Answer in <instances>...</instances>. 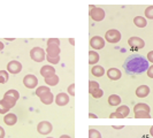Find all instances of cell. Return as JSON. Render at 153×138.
Wrapping results in <instances>:
<instances>
[{
	"label": "cell",
	"mask_w": 153,
	"mask_h": 138,
	"mask_svg": "<svg viewBox=\"0 0 153 138\" xmlns=\"http://www.w3.org/2000/svg\"><path fill=\"white\" fill-rule=\"evenodd\" d=\"M123 127H124V125H113L114 129H123Z\"/></svg>",
	"instance_id": "cell-40"
},
{
	"label": "cell",
	"mask_w": 153,
	"mask_h": 138,
	"mask_svg": "<svg viewBox=\"0 0 153 138\" xmlns=\"http://www.w3.org/2000/svg\"><path fill=\"white\" fill-rule=\"evenodd\" d=\"M54 101L58 106H66L68 105L69 102V94L68 93H65V92H60L55 98H54Z\"/></svg>",
	"instance_id": "cell-11"
},
{
	"label": "cell",
	"mask_w": 153,
	"mask_h": 138,
	"mask_svg": "<svg viewBox=\"0 0 153 138\" xmlns=\"http://www.w3.org/2000/svg\"><path fill=\"white\" fill-rule=\"evenodd\" d=\"M89 138H101V134L96 129H90L89 130Z\"/></svg>",
	"instance_id": "cell-30"
},
{
	"label": "cell",
	"mask_w": 153,
	"mask_h": 138,
	"mask_svg": "<svg viewBox=\"0 0 153 138\" xmlns=\"http://www.w3.org/2000/svg\"><path fill=\"white\" fill-rule=\"evenodd\" d=\"M134 112L136 113V112H147V113H150L151 112V107L147 105V104H136L135 105V107H134Z\"/></svg>",
	"instance_id": "cell-20"
},
{
	"label": "cell",
	"mask_w": 153,
	"mask_h": 138,
	"mask_svg": "<svg viewBox=\"0 0 153 138\" xmlns=\"http://www.w3.org/2000/svg\"><path fill=\"white\" fill-rule=\"evenodd\" d=\"M135 117L136 119H149V117H151V114L147 112H136Z\"/></svg>",
	"instance_id": "cell-29"
},
{
	"label": "cell",
	"mask_w": 153,
	"mask_h": 138,
	"mask_svg": "<svg viewBox=\"0 0 153 138\" xmlns=\"http://www.w3.org/2000/svg\"><path fill=\"white\" fill-rule=\"evenodd\" d=\"M55 45V46H60V39L58 38H50L47 40V46Z\"/></svg>",
	"instance_id": "cell-32"
},
{
	"label": "cell",
	"mask_w": 153,
	"mask_h": 138,
	"mask_svg": "<svg viewBox=\"0 0 153 138\" xmlns=\"http://www.w3.org/2000/svg\"><path fill=\"white\" fill-rule=\"evenodd\" d=\"M146 59H147L149 62H152L153 63V51H150V52L147 53V58H146Z\"/></svg>",
	"instance_id": "cell-38"
},
{
	"label": "cell",
	"mask_w": 153,
	"mask_h": 138,
	"mask_svg": "<svg viewBox=\"0 0 153 138\" xmlns=\"http://www.w3.org/2000/svg\"><path fill=\"white\" fill-rule=\"evenodd\" d=\"M60 138H71L69 135H62V136H60Z\"/></svg>",
	"instance_id": "cell-43"
},
{
	"label": "cell",
	"mask_w": 153,
	"mask_h": 138,
	"mask_svg": "<svg viewBox=\"0 0 153 138\" xmlns=\"http://www.w3.org/2000/svg\"><path fill=\"white\" fill-rule=\"evenodd\" d=\"M116 112H117V113H120L123 117H127V116L129 115V113H130V109H129L128 106H126V105H121L120 107H117Z\"/></svg>",
	"instance_id": "cell-26"
},
{
	"label": "cell",
	"mask_w": 153,
	"mask_h": 138,
	"mask_svg": "<svg viewBox=\"0 0 153 138\" xmlns=\"http://www.w3.org/2000/svg\"><path fill=\"white\" fill-rule=\"evenodd\" d=\"M108 104L111 105V106H120V104H121V98L117 96V94H111L109 96V98H108Z\"/></svg>",
	"instance_id": "cell-21"
},
{
	"label": "cell",
	"mask_w": 153,
	"mask_h": 138,
	"mask_svg": "<svg viewBox=\"0 0 153 138\" xmlns=\"http://www.w3.org/2000/svg\"><path fill=\"white\" fill-rule=\"evenodd\" d=\"M7 70L10 74L16 75V74H19V73L22 70V63L20 61H16V60H13V61L8 62Z\"/></svg>",
	"instance_id": "cell-10"
},
{
	"label": "cell",
	"mask_w": 153,
	"mask_h": 138,
	"mask_svg": "<svg viewBox=\"0 0 153 138\" xmlns=\"http://www.w3.org/2000/svg\"><path fill=\"white\" fill-rule=\"evenodd\" d=\"M54 98H55V97L53 96V93H52V92H48V93H46L45 96L40 97L39 99H40V101H42L44 105H51L54 101Z\"/></svg>",
	"instance_id": "cell-19"
},
{
	"label": "cell",
	"mask_w": 153,
	"mask_h": 138,
	"mask_svg": "<svg viewBox=\"0 0 153 138\" xmlns=\"http://www.w3.org/2000/svg\"><path fill=\"white\" fill-rule=\"evenodd\" d=\"M0 138H5V130L2 127H0Z\"/></svg>",
	"instance_id": "cell-39"
},
{
	"label": "cell",
	"mask_w": 153,
	"mask_h": 138,
	"mask_svg": "<svg viewBox=\"0 0 153 138\" xmlns=\"http://www.w3.org/2000/svg\"><path fill=\"white\" fill-rule=\"evenodd\" d=\"M60 46H55V45H51V46H47L46 47V56L48 58H58L60 56Z\"/></svg>",
	"instance_id": "cell-12"
},
{
	"label": "cell",
	"mask_w": 153,
	"mask_h": 138,
	"mask_svg": "<svg viewBox=\"0 0 153 138\" xmlns=\"http://www.w3.org/2000/svg\"><path fill=\"white\" fill-rule=\"evenodd\" d=\"M150 62L143 55L139 54H131L129 55L123 63V68L129 75H139L147 71L150 67Z\"/></svg>",
	"instance_id": "cell-1"
},
{
	"label": "cell",
	"mask_w": 153,
	"mask_h": 138,
	"mask_svg": "<svg viewBox=\"0 0 153 138\" xmlns=\"http://www.w3.org/2000/svg\"><path fill=\"white\" fill-rule=\"evenodd\" d=\"M10 106L8 105L7 102L5 101L4 99L0 100V114H8V112H9V109H10Z\"/></svg>",
	"instance_id": "cell-25"
},
{
	"label": "cell",
	"mask_w": 153,
	"mask_h": 138,
	"mask_svg": "<svg viewBox=\"0 0 153 138\" xmlns=\"http://www.w3.org/2000/svg\"><path fill=\"white\" fill-rule=\"evenodd\" d=\"M46 60L50 62L51 65H56L60 61V56H58V58H48V56H46Z\"/></svg>",
	"instance_id": "cell-34"
},
{
	"label": "cell",
	"mask_w": 153,
	"mask_h": 138,
	"mask_svg": "<svg viewBox=\"0 0 153 138\" xmlns=\"http://www.w3.org/2000/svg\"><path fill=\"white\" fill-rule=\"evenodd\" d=\"M19 98H20V93L16 91V90H14V89L8 90L4 94V100L7 102L10 107H14L15 106L16 101L19 100Z\"/></svg>",
	"instance_id": "cell-2"
},
{
	"label": "cell",
	"mask_w": 153,
	"mask_h": 138,
	"mask_svg": "<svg viewBox=\"0 0 153 138\" xmlns=\"http://www.w3.org/2000/svg\"><path fill=\"white\" fill-rule=\"evenodd\" d=\"M69 42H70V44H71V45H75V39L74 38H70L69 39Z\"/></svg>",
	"instance_id": "cell-42"
},
{
	"label": "cell",
	"mask_w": 153,
	"mask_h": 138,
	"mask_svg": "<svg viewBox=\"0 0 153 138\" xmlns=\"http://www.w3.org/2000/svg\"><path fill=\"white\" fill-rule=\"evenodd\" d=\"M105 39L106 42L111 43V44H116L120 42L121 39V33L119 30H115V29H111L105 33Z\"/></svg>",
	"instance_id": "cell-4"
},
{
	"label": "cell",
	"mask_w": 153,
	"mask_h": 138,
	"mask_svg": "<svg viewBox=\"0 0 153 138\" xmlns=\"http://www.w3.org/2000/svg\"><path fill=\"white\" fill-rule=\"evenodd\" d=\"M102 94H104V91H102L101 89H98V90H96L93 93H91V96L93 97V98H96V99L101 98V97H102Z\"/></svg>",
	"instance_id": "cell-33"
},
{
	"label": "cell",
	"mask_w": 153,
	"mask_h": 138,
	"mask_svg": "<svg viewBox=\"0 0 153 138\" xmlns=\"http://www.w3.org/2000/svg\"><path fill=\"white\" fill-rule=\"evenodd\" d=\"M106 75H107V77L109 79H112V81H117V79L121 78L122 73L117 68H109L107 71H106Z\"/></svg>",
	"instance_id": "cell-13"
},
{
	"label": "cell",
	"mask_w": 153,
	"mask_h": 138,
	"mask_svg": "<svg viewBox=\"0 0 153 138\" xmlns=\"http://www.w3.org/2000/svg\"><path fill=\"white\" fill-rule=\"evenodd\" d=\"M150 135H151V137H153V125L151 127V129H150Z\"/></svg>",
	"instance_id": "cell-45"
},
{
	"label": "cell",
	"mask_w": 153,
	"mask_h": 138,
	"mask_svg": "<svg viewBox=\"0 0 153 138\" xmlns=\"http://www.w3.org/2000/svg\"><path fill=\"white\" fill-rule=\"evenodd\" d=\"M59 82H60V79H59V76H56V75H53V76H50L45 78V83L48 86H55V85L59 84Z\"/></svg>",
	"instance_id": "cell-22"
},
{
	"label": "cell",
	"mask_w": 153,
	"mask_h": 138,
	"mask_svg": "<svg viewBox=\"0 0 153 138\" xmlns=\"http://www.w3.org/2000/svg\"><path fill=\"white\" fill-rule=\"evenodd\" d=\"M144 14H145V16L147 17V19L153 20V6H149V7H146Z\"/></svg>",
	"instance_id": "cell-31"
},
{
	"label": "cell",
	"mask_w": 153,
	"mask_h": 138,
	"mask_svg": "<svg viewBox=\"0 0 153 138\" xmlns=\"http://www.w3.org/2000/svg\"><path fill=\"white\" fill-rule=\"evenodd\" d=\"M46 138H53V137H46Z\"/></svg>",
	"instance_id": "cell-46"
},
{
	"label": "cell",
	"mask_w": 153,
	"mask_h": 138,
	"mask_svg": "<svg viewBox=\"0 0 153 138\" xmlns=\"http://www.w3.org/2000/svg\"><path fill=\"white\" fill-rule=\"evenodd\" d=\"M40 75L44 77V78H47V77H50V76H53V75H55V69H54V67L50 66V65L43 66L42 69H40Z\"/></svg>",
	"instance_id": "cell-14"
},
{
	"label": "cell",
	"mask_w": 153,
	"mask_h": 138,
	"mask_svg": "<svg viewBox=\"0 0 153 138\" xmlns=\"http://www.w3.org/2000/svg\"><path fill=\"white\" fill-rule=\"evenodd\" d=\"M150 94V88L147 85H140L136 89V96L138 98H145Z\"/></svg>",
	"instance_id": "cell-15"
},
{
	"label": "cell",
	"mask_w": 153,
	"mask_h": 138,
	"mask_svg": "<svg viewBox=\"0 0 153 138\" xmlns=\"http://www.w3.org/2000/svg\"><path fill=\"white\" fill-rule=\"evenodd\" d=\"M30 56L33 61L42 62L46 59V51L45 50H43L42 47H39V46H36V47L31 48Z\"/></svg>",
	"instance_id": "cell-3"
},
{
	"label": "cell",
	"mask_w": 153,
	"mask_h": 138,
	"mask_svg": "<svg viewBox=\"0 0 153 138\" xmlns=\"http://www.w3.org/2000/svg\"><path fill=\"white\" fill-rule=\"evenodd\" d=\"M4 122L5 124H7V125H14L16 122H17V116L15 114H13V113H8L4 116Z\"/></svg>",
	"instance_id": "cell-16"
},
{
	"label": "cell",
	"mask_w": 153,
	"mask_h": 138,
	"mask_svg": "<svg viewBox=\"0 0 153 138\" xmlns=\"http://www.w3.org/2000/svg\"><path fill=\"white\" fill-rule=\"evenodd\" d=\"M89 15L91 17L93 21H96V22H100V21H102L104 19H105V10L102 9V8L100 7H94L90 9V12H89Z\"/></svg>",
	"instance_id": "cell-5"
},
{
	"label": "cell",
	"mask_w": 153,
	"mask_h": 138,
	"mask_svg": "<svg viewBox=\"0 0 153 138\" xmlns=\"http://www.w3.org/2000/svg\"><path fill=\"white\" fill-rule=\"evenodd\" d=\"M89 117H91V119H97L98 116H97L96 114H92V113H90V114H89Z\"/></svg>",
	"instance_id": "cell-41"
},
{
	"label": "cell",
	"mask_w": 153,
	"mask_h": 138,
	"mask_svg": "<svg viewBox=\"0 0 153 138\" xmlns=\"http://www.w3.org/2000/svg\"><path fill=\"white\" fill-rule=\"evenodd\" d=\"M147 76L150 77V78H153V65L151 66V67H149V69H147Z\"/></svg>",
	"instance_id": "cell-37"
},
{
	"label": "cell",
	"mask_w": 153,
	"mask_h": 138,
	"mask_svg": "<svg viewBox=\"0 0 153 138\" xmlns=\"http://www.w3.org/2000/svg\"><path fill=\"white\" fill-rule=\"evenodd\" d=\"M134 23L136 24V27H138V28H145L146 24H147V21H146L145 17H143V16H136L134 19Z\"/></svg>",
	"instance_id": "cell-23"
},
{
	"label": "cell",
	"mask_w": 153,
	"mask_h": 138,
	"mask_svg": "<svg viewBox=\"0 0 153 138\" xmlns=\"http://www.w3.org/2000/svg\"><path fill=\"white\" fill-rule=\"evenodd\" d=\"M52 130H53V125L48 121H42L37 125V131L40 135H50L52 132Z\"/></svg>",
	"instance_id": "cell-6"
},
{
	"label": "cell",
	"mask_w": 153,
	"mask_h": 138,
	"mask_svg": "<svg viewBox=\"0 0 153 138\" xmlns=\"http://www.w3.org/2000/svg\"><path fill=\"white\" fill-rule=\"evenodd\" d=\"M48 92H51V89L48 88V86H38L37 89H36V96L40 98V97H43V96H45L46 93H48Z\"/></svg>",
	"instance_id": "cell-24"
},
{
	"label": "cell",
	"mask_w": 153,
	"mask_h": 138,
	"mask_svg": "<svg viewBox=\"0 0 153 138\" xmlns=\"http://www.w3.org/2000/svg\"><path fill=\"white\" fill-rule=\"evenodd\" d=\"M98 89H100L98 82H96V81H90L89 82V92H90V94L93 93L96 90H98Z\"/></svg>",
	"instance_id": "cell-27"
},
{
	"label": "cell",
	"mask_w": 153,
	"mask_h": 138,
	"mask_svg": "<svg viewBox=\"0 0 153 138\" xmlns=\"http://www.w3.org/2000/svg\"><path fill=\"white\" fill-rule=\"evenodd\" d=\"M67 91H68V94H69V96L74 97V96H75V84L73 83V84L69 85L68 89H67Z\"/></svg>",
	"instance_id": "cell-35"
},
{
	"label": "cell",
	"mask_w": 153,
	"mask_h": 138,
	"mask_svg": "<svg viewBox=\"0 0 153 138\" xmlns=\"http://www.w3.org/2000/svg\"><path fill=\"white\" fill-rule=\"evenodd\" d=\"M91 74L96 77H101L105 75V69L99 65H96L91 68Z\"/></svg>",
	"instance_id": "cell-17"
},
{
	"label": "cell",
	"mask_w": 153,
	"mask_h": 138,
	"mask_svg": "<svg viewBox=\"0 0 153 138\" xmlns=\"http://www.w3.org/2000/svg\"><path fill=\"white\" fill-rule=\"evenodd\" d=\"M90 46H91L93 50L98 51L105 47V39L100 36H94L90 39Z\"/></svg>",
	"instance_id": "cell-9"
},
{
	"label": "cell",
	"mask_w": 153,
	"mask_h": 138,
	"mask_svg": "<svg viewBox=\"0 0 153 138\" xmlns=\"http://www.w3.org/2000/svg\"><path fill=\"white\" fill-rule=\"evenodd\" d=\"M23 84H24L25 88H28V89H35L38 85V79H37V77L35 76V75L28 74V75H25L24 78H23Z\"/></svg>",
	"instance_id": "cell-8"
},
{
	"label": "cell",
	"mask_w": 153,
	"mask_h": 138,
	"mask_svg": "<svg viewBox=\"0 0 153 138\" xmlns=\"http://www.w3.org/2000/svg\"><path fill=\"white\" fill-rule=\"evenodd\" d=\"M109 117H112V119H114V117H117V119H123V116L120 113H117V112H114V113H112V114L109 115Z\"/></svg>",
	"instance_id": "cell-36"
},
{
	"label": "cell",
	"mask_w": 153,
	"mask_h": 138,
	"mask_svg": "<svg viewBox=\"0 0 153 138\" xmlns=\"http://www.w3.org/2000/svg\"><path fill=\"white\" fill-rule=\"evenodd\" d=\"M99 61V54L96 51H90L89 52V63L91 66H96Z\"/></svg>",
	"instance_id": "cell-18"
},
{
	"label": "cell",
	"mask_w": 153,
	"mask_h": 138,
	"mask_svg": "<svg viewBox=\"0 0 153 138\" xmlns=\"http://www.w3.org/2000/svg\"><path fill=\"white\" fill-rule=\"evenodd\" d=\"M8 81V73L6 70H0V84H5Z\"/></svg>",
	"instance_id": "cell-28"
},
{
	"label": "cell",
	"mask_w": 153,
	"mask_h": 138,
	"mask_svg": "<svg viewBox=\"0 0 153 138\" xmlns=\"http://www.w3.org/2000/svg\"><path fill=\"white\" fill-rule=\"evenodd\" d=\"M128 44L131 47V50L134 51H138V50H142L144 48L145 46V42L139 37H131V38L128 39Z\"/></svg>",
	"instance_id": "cell-7"
},
{
	"label": "cell",
	"mask_w": 153,
	"mask_h": 138,
	"mask_svg": "<svg viewBox=\"0 0 153 138\" xmlns=\"http://www.w3.org/2000/svg\"><path fill=\"white\" fill-rule=\"evenodd\" d=\"M2 50H4V43H1V42H0V52H1Z\"/></svg>",
	"instance_id": "cell-44"
}]
</instances>
